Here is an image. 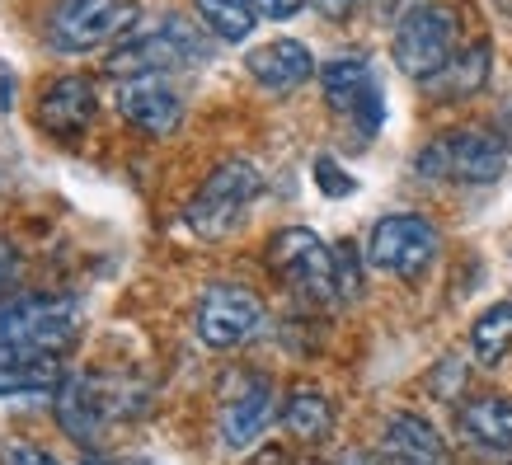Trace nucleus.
Segmentation results:
<instances>
[{"instance_id":"12","label":"nucleus","mask_w":512,"mask_h":465,"mask_svg":"<svg viewBox=\"0 0 512 465\" xmlns=\"http://www.w3.org/2000/svg\"><path fill=\"white\" fill-rule=\"evenodd\" d=\"M94 113H99V94H94L90 76H62L52 80L38 99V127H43L52 141H80L90 132Z\"/></svg>"},{"instance_id":"30","label":"nucleus","mask_w":512,"mask_h":465,"mask_svg":"<svg viewBox=\"0 0 512 465\" xmlns=\"http://www.w3.org/2000/svg\"><path fill=\"white\" fill-rule=\"evenodd\" d=\"M249 465H287V456H282L278 447H264V451H259V456H254Z\"/></svg>"},{"instance_id":"20","label":"nucleus","mask_w":512,"mask_h":465,"mask_svg":"<svg viewBox=\"0 0 512 465\" xmlns=\"http://www.w3.org/2000/svg\"><path fill=\"white\" fill-rule=\"evenodd\" d=\"M489 80V47L475 43L466 47V52H456L437 76H428L423 85H428V94H437V99H466V94H475Z\"/></svg>"},{"instance_id":"13","label":"nucleus","mask_w":512,"mask_h":465,"mask_svg":"<svg viewBox=\"0 0 512 465\" xmlns=\"http://www.w3.org/2000/svg\"><path fill=\"white\" fill-rule=\"evenodd\" d=\"M273 414H278V390H273V381H264V376H240L235 390L221 400V442L235 451L249 447V442H259L264 428L273 423Z\"/></svg>"},{"instance_id":"19","label":"nucleus","mask_w":512,"mask_h":465,"mask_svg":"<svg viewBox=\"0 0 512 465\" xmlns=\"http://www.w3.org/2000/svg\"><path fill=\"white\" fill-rule=\"evenodd\" d=\"M282 428L296 437V442H306V447H315V442H325L329 433H334V404L320 395V390H292L287 400H282Z\"/></svg>"},{"instance_id":"2","label":"nucleus","mask_w":512,"mask_h":465,"mask_svg":"<svg viewBox=\"0 0 512 465\" xmlns=\"http://www.w3.org/2000/svg\"><path fill=\"white\" fill-rule=\"evenodd\" d=\"M137 0H57L47 15V43L62 57H85L94 47L123 43L137 29Z\"/></svg>"},{"instance_id":"8","label":"nucleus","mask_w":512,"mask_h":465,"mask_svg":"<svg viewBox=\"0 0 512 465\" xmlns=\"http://www.w3.org/2000/svg\"><path fill=\"white\" fill-rule=\"evenodd\" d=\"M437 226L419 212H390L367 235V264L390 273V278H419L437 259Z\"/></svg>"},{"instance_id":"26","label":"nucleus","mask_w":512,"mask_h":465,"mask_svg":"<svg viewBox=\"0 0 512 465\" xmlns=\"http://www.w3.org/2000/svg\"><path fill=\"white\" fill-rule=\"evenodd\" d=\"M0 461L5 465H57L43 447H33V442H5V447H0Z\"/></svg>"},{"instance_id":"15","label":"nucleus","mask_w":512,"mask_h":465,"mask_svg":"<svg viewBox=\"0 0 512 465\" xmlns=\"http://www.w3.org/2000/svg\"><path fill=\"white\" fill-rule=\"evenodd\" d=\"M57 395V423H62V433L76 442V447H94V437L99 428L109 423V400H104V386L94 381L90 372H66L62 386L52 390Z\"/></svg>"},{"instance_id":"18","label":"nucleus","mask_w":512,"mask_h":465,"mask_svg":"<svg viewBox=\"0 0 512 465\" xmlns=\"http://www.w3.org/2000/svg\"><path fill=\"white\" fill-rule=\"evenodd\" d=\"M62 362L57 353L0 343V395H52L62 386Z\"/></svg>"},{"instance_id":"14","label":"nucleus","mask_w":512,"mask_h":465,"mask_svg":"<svg viewBox=\"0 0 512 465\" xmlns=\"http://www.w3.org/2000/svg\"><path fill=\"white\" fill-rule=\"evenodd\" d=\"M466 447L489 465H508L512 461V395H480V400L461 404V419H456Z\"/></svg>"},{"instance_id":"16","label":"nucleus","mask_w":512,"mask_h":465,"mask_svg":"<svg viewBox=\"0 0 512 465\" xmlns=\"http://www.w3.org/2000/svg\"><path fill=\"white\" fill-rule=\"evenodd\" d=\"M381 456L390 465H447V442L423 414H390L381 423Z\"/></svg>"},{"instance_id":"21","label":"nucleus","mask_w":512,"mask_h":465,"mask_svg":"<svg viewBox=\"0 0 512 465\" xmlns=\"http://www.w3.org/2000/svg\"><path fill=\"white\" fill-rule=\"evenodd\" d=\"M470 353H475L480 367H498V362L512 353V301L489 306L480 320L470 325Z\"/></svg>"},{"instance_id":"7","label":"nucleus","mask_w":512,"mask_h":465,"mask_svg":"<svg viewBox=\"0 0 512 465\" xmlns=\"http://www.w3.org/2000/svg\"><path fill=\"white\" fill-rule=\"evenodd\" d=\"M268 268L306 301H339L334 249L306 226H287L268 240Z\"/></svg>"},{"instance_id":"17","label":"nucleus","mask_w":512,"mask_h":465,"mask_svg":"<svg viewBox=\"0 0 512 465\" xmlns=\"http://www.w3.org/2000/svg\"><path fill=\"white\" fill-rule=\"evenodd\" d=\"M245 71L254 76V85H264L268 94H287L315 76V57H311V47L296 43V38H273V43L249 52Z\"/></svg>"},{"instance_id":"11","label":"nucleus","mask_w":512,"mask_h":465,"mask_svg":"<svg viewBox=\"0 0 512 465\" xmlns=\"http://www.w3.org/2000/svg\"><path fill=\"white\" fill-rule=\"evenodd\" d=\"M320 90H325L329 109L339 118H353L362 123V132H376L386 109H381V90H376L372 71L362 57H334V62L320 66Z\"/></svg>"},{"instance_id":"1","label":"nucleus","mask_w":512,"mask_h":465,"mask_svg":"<svg viewBox=\"0 0 512 465\" xmlns=\"http://www.w3.org/2000/svg\"><path fill=\"white\" fill-rule=\"evenodd\" d=\"M259 188H264V179H259V170L249 160H221L217 170L202 179L193 202L184 207V226L198 240H226L254 207Z\"/></svg>"},{"instance_id":"22","label":"nucleus","mask_w":512,"mask_h":465,"mask_svg":"<svg viewBox=\"0 0 512 465\" xmlns=\"http://www.w3.org/2000/svg\"><path fill=\"white\" fill-rule=\"evenodd\" d=\"M202 24L217 33L221 43H240L254 33V0H198Z\"/></svg>"},{"instance_id":"29","label":"nucleus","mask_w":512,"mask_h":465,"mask_svg":"<svg viewBox=\"0 0 512 465\" xmlns=\"http://www.w3.org/2000/svg\"><path fill=\"white\" fill-rule=\"evenodd\" d=\"M334 465H390L386 456H381V451H367V447H353V451H343L339 461Z\"/></svg>"},{"instance_id":"4","label":"nucleus","mask_w":512,"mask_h":465,"mask_svg":"<svg viewBox=\"0 0 512 465\" xmlns=\"http://www.w3.org/2000/svg\"><path fill=\"white\" fill-rule=\"evenodd\" d=\"M508 165V151L503 141L480 132V127H456V132H442L423 146V155L414 160V170L423 179H447V184H498V174Z\"/></svg>"},{"instance_id":"25","label":"nucleus","mask_w":512,"mask_h":465,"mask_svg":"<svg viewBox=\"0 0 512 465\" xmlns=\"http://www.w3.org/2000/svg\"><path fill=\"white\" fill-rule=\"evenodd\" d=\"M15 287H19V249H15V240L0 235V306L15 296Z\"/></svg>"},{"instance_id":"24","label":"nucleus","mask_w":512,"mask_h":465,"mask_svg":"<svg viewBox=\"0 0 512 465\" xmlns=\"http://www.w3.org/2000/svg\"><path fill=\"white\" fill-rule=\"evenodd\" d=\"M315 179H320V193H325V198H348V193L357 188L353 174L339 170V165H334L329 155H320V160H315Z\"/></svg>"},{"instance_id":"28","label":"nucleus","mask_w":512,"mask_h":465,"mask_svg":"<svg viewBox=\"0 0 512 465\" xmlns=\"http://www.w3.org/2000/svg\"><path fill=\"white\" fill-rule=\"evenodd\" d=\"M306 0H254V15L259 19H292Z\"/></svg>"},{"instance_id":"31","label":"nucleus","mask_w":512,"mask_h":465,"mask_svg":"<svg viewBox=\"0 0 512 465\" xmlns=\"http://www.w3.org/2000/svg\"><path fill=\"white\" fill-rule=\"evenodd\" d=\"M80 465H109V461H104V456H85V461H80Z\"/></svg>"},{"instance_id":"5","label":"nucleus","mask_w":512,"mask_h":465,"mask_svg":"<svg viewBox=\"0 0 512 465\" xmlns=\"http://www.w3.org/2000/svg\"><path fill=\"white\" fill-rule=\"evenodd\" d=\"M80 334V301L76 296L38 292V296H10L0 306V343L38 348V353H62Z\"/></svg>"},{"instance_id":"32","label":"nucleus","mask_w":512,"mask_h":465,"mask_svg":"<svg viewBox=\"0 0 512 465\" xmlns=\"http://www.w3.org/2000/svg\"><path fill=\"white\" fill-rule=\"evenodd\" d=\"M287 465H320V461H287Z\"/></svg>"},{"instance_id":"23","label":"nucleus","mask_w":512,"mask_h":465,"mask_svg":"<svg viewBox=\"0 0 512 465\" xmlns=\"http://www.w3.org/2000/svg\"><path fill=\"white\" fill-rule=\"evenodd\" d=\"M334 278H339V301H357L362 296V264H357V249L348 240L334 249Z\"/></svg>"},{"instance_id":"9","label":"nucleus","mask_w":512,"mask_h":465,"mask_svg":"<svg viewBox=\"0 0 512 465\" xmlns=\"http://www.w3.org/2000/svg\"><path fill=\"white\" fill-rule=\"evenodd\" d=\"M264 320V301L240 287V282H212L207 292L198 296V310H193V329H198V339L207 348H240V343L259 329Z\"/></svg>"},{"instance_id":"6","label":"nucleus","mask_w":512,"mask_h":465,"mask_svg":"<svg viewBox=\"0 0 512 465\" xmlns=\"http://www.w3.org/2000/svg\"><path fill=\"white\" fill-rule=\"evenodd\" d=\"M198 62H207V43L188 29L184 19H165V24L151 33H127L104 71H109L113 80L141 76V71L170 76V71H188V66H198Z\"/></svg>"},{"instance_id":"27","label":"nucleus","mask_w":512,"mask_h":465,"mask_svg":"<svg viewBox=\"0 0 512 465\" xmlns=\"http://www.w3.org/2000/svg\"><path fill=\"white\" fill-rule=\"evenodd\" d=\"M311 5H315V15L334 19V24H343V19H353L362 10V0H311Z\"/></svg>"},{"instance_id":"10","label":"nucleus","mask_w":512,"mask_h":465,"mask_svg":"<svg viewBox=\"0 0 512 465\" xmlns=\"http://www.w3.org/2000/svg\"><path fill=\"white\" fill-rule=\"evenodd\" d=\"M118 85V113H123L127 123L146 132V137H170L174 127L184 123V94L174 90L170 76H160V71H141V76H123L113 80Z\"/></svg>"},{"instance_id":"3","label":"nucleus","mask_w":512,"mask_h":465,"mask_svg":"<svg viewBox=\"0 0 512 465\" xmlns=\"http://www.w3.org/2000/svg\"><path fill=\"white\" fill-rule=\"evenodd\" d=\"M395 66L404 76L414 80H428L437 76L442 66L461 52V15L442 5V0H428V5H414L409 15L395 24Z\"/></svg>"}]
</instances>
